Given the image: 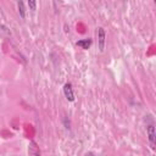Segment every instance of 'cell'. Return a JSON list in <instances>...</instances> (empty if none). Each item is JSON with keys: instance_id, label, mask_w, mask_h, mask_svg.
<instances>
[{"instance_id": "cell-1", "label": "cell", "mask_w": 156, "mask_h": 156, "mask_svg": "<svg viewBox=\"0 0 156 156\" xmlns=\"http://www.w3.org/2000/svg\"><path fill=\"white\" fill-rule=\"evenodd\" d=\"M105 43H106V34H105V29L102 27L98 28V48L99 50L102 52L105 50Z\"/></svg>"}, {"instance_id": "cell-2", "label": "cell", "mask_w": 156, "mask_h": 156, "mask_svg": "<svg viewBox=\"0 0 156 156\" xmlns=\"http://www.w3.org/2000/svg\"><path fill=\"white\" fill-rule=\"evenodd\" d=\"M28 156H41L39 145L34 140H30L28 144Z\"/></svg>"}, {"instance_id": "cell-3", "label": "cell", "mask_w": 156, "mask_h": 156, "mask_svg": "<svg viewBox=\"0 0 156 156\" xmlns=\"http://www.w3.org/2000/svg\"><path fill=\"white\" fill-rule=\"evenodd\" d=\"M146 134H147V139H149V143H150L151 149H155L156 134H155V127H154V124H149L146 127Z\"/></svg>"}, {"instance_id": "cell-4", "label": "cell", "mask_w": 156, "mask_h": 156, "mask_svg": "<svg viewBox=\"0 0 156 156\" xmlns=\"http://www.w3.org/2000/svg\"><path fill=\"white\" fill-rule=\"evenodd\" d=\"M63 94H65V98L73 102L74 101V93H73V88H72V84L71 83H66L63 85Z\"/></svg>"}, {"instance_id": "cell-5", "label": "cell", "mask_w": 156, "mask_h": 156, "mask_svg": "<svg viewBox=\"0 0 156 156\" xmlns=\"http://www.w3.org/2000/svg\"><path fill=\"white\" fill-rule=\"evenodd\" d=\"M76 45L79 46V48H82V49H84V50H88V49L90 48V45H91V39H90V38L80 39V40H78V41L76 43Z\"/></svg>"}, {"instance_id": "cell-6", "label": "cell", "mask_w": 156, "mask_h": 156, "mask_svg": "<svg viewBox=\"0 0 156 156\" xmlns=\"http://www.w3.org/2000/svg\"><path fill=\"white\" fill-rule=\"evenodd\" d=\"M17 7H18V12H20V16L21 18H26V7H24V2L23 1H18L17 2Z\"/></svg>"}, {"instance_id": "cell-7", "label": "cell", "mask_w": 156, "mask_h": 156, "mask_svg": "<svg viewBox=\"0 0 156 156\" xmlns=\"http://www.w3.org/2000/svg\"><path fill=\"white\" fill-rule=\"evenodd\" d=\"M28 7L30 9V10H35L37 9V1H34V0H28Z\"/></svg>"}, {"instance_id": "cell-8", "label": "cell", "mask_w": 156, "mask_h": 156, "mask_svg": "<svg viewBox=\"0 0 156 156\" xmlns=\"http://www.w3.org/2000/svg\"><path fill=\"white\" fill-rule=\"evenodd\" d=\"M85 156H93V152H87Z\"/></svg>"}]
</instances>
